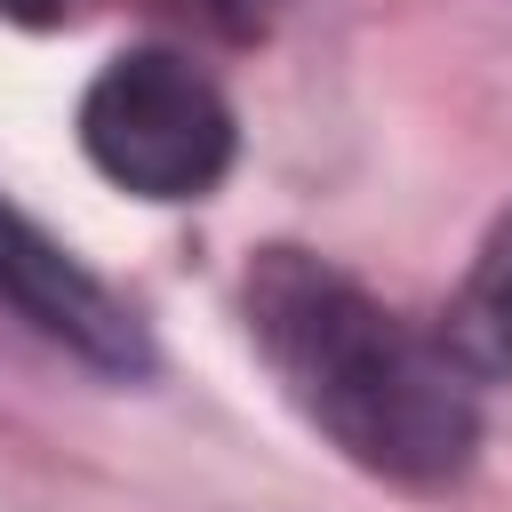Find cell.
<instances>
[{
	"mask_svg": "<svg viewBox=\"0 0 512 512\" xmlns=\"http://www.w3.org/2000/svg\"><path fill=\"white\" fill-rule=\"evenodd\" d=\"M440 352H448L472 384H488V376L512 368V216L496 224V240L480 248L472 280L456 288L448 328H440Z\"/></svg>",
	"mask_w": 512,
	"mask_h": 512,
	"instance_id": "277c9868",
	"label": "cell"
},
{
	"mask_svg": "<svg viewBox=\"0 0 512 512\" xmlns=\"http://www.w3.org/2000/svg\"><path fill=\"white\" fill-rule=\"evenodd\" d=\"M80 152L136 200H200L232 168V104L176 48H128L80 96Z\"/></svg>",
	"mask_w": 512,
	"mask_h": 512,
	"instance_id": "7a4b0ae2",
	"label": "cell"
},
{
	"mask_svg": "<svg viewBox=\"0 0 512 512\" xmlns=\"http://www.w3.org/2000/svg\"><path fill=\"white\" fill-rule=\"evenodd\" d=\"M0 16H8V24H32V32H48V24L80 16V0H0Z\"/></svg>",
	"mask_w": 512,
	"mask_h": 512,
	"instance_id": "5b68a950",
	"label": "cell"
},
{
	"mask_svg": "<svg viewBox=\"0 0 512 512\" xmlns=\"http://www.w3.org/2000/svg\"><path fill=\"white\" fill-rule=\"evenodd\" d=\"M200 8H208L224 32H256V24H264V0H200Z\"/></svg>",
	"mask_w": 512,
	"mask_h": 512,
	"instance_id": "8992f818",
	"label": "cell"
},
{
	"mask_svg": "<svg viewBox=\"0 0 512 512\" xmlns=\"http://www.w3.org/2000/svg\"><path fill=\"white\" fill-rule=\"evenodd\" d=\"M0 304H16V320H32L40 336H56L64 352H80L104 376H144L152 368L144 320L8 200H0Z\"/></svg>",
	"mask_w": 512,
	"mask_h": 512,
	"instance_id": "3957f363",
	"label": "cell"
},
{
	"mask_svg": "<svg viewBox=\"0 0 512 512\" xmlns=\"http://www.w3.org/2000/svg\"><path fill=\"white\" fill-rule=\"evenodd\" d=\"M240 304L280 392L360 472L400 488H440L472 464V440H480L472 376L440 344L408 336L352 272L304 248H264L248 264Z\"/></svg>",
	"mask_w": 512,
	"mask_h": 512,
	"instance_id": "6da1fadb",
	"label": "cell"
}]
</instances>
